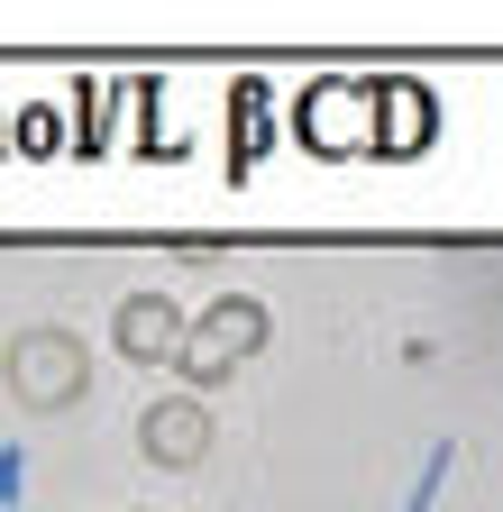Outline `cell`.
Instances as JSON below:
<instances>
[{
  "mask_svg": "<svg viewBox=\"0 0 503 512\" xmlns=\"http://www.w3.org/2000/svg\"><path fill=\"white\" fill-rule=\"evenodd\" d=\"M83 384H92L83 339H65V330H28V339H10V394H19L28 412H65V403H83Z\"/></svg>",
  "mask_w": 503,
  "mask_h": 512,
  "instance_id": "1",
  "label": "cell"
},
{
  "mask_svg": "<svg viewBox=\"0 0 503 512\" xmlns=\"http://www.w3.org/2000/svg\"><path fill=\"white\" fill-rule=\"evenodd\" d=\"M266 348V302L257 293H229V302H211L202 311V330H183V375H193V384H220L238 357H257Z\"/></svg>",
  "mask_w": 503,
  "mask_h": 512,
  "instance_id": "2",
  "label": "cell"
},
{
  "mask_svg": "<svg viewBox=\"0 0 503 512\" xmlns=\"http://www.w3.org/2000/svg\"><path fill=\"white\" fill-rule=\"evenodd\" d=\"M110 339H119V357H138V366H174L183 357V311L165 293H129L110 311Z\"/></svg>",
  "mask_w": 503,
  "mask_h": 512,
  "instance_id": "3",
  "label": "cell"
},
{
  "mask_svg": "<svg viewBox=\"0 0 503 512\" xmlns=\"http://www.w3.org/2000/svg\"><path fill=\"white\" fill-rule=\"evenodd\" d=\"M138 439L156 467H202L211 458V412L202 403H147L138 412Z\"/></svg>",
  "mask_w": 503,
  "mask_h": 512,
  "instance_id": "4",
  "label": "cell"
},
{
  "mask_svg": "<svg viewBox=\"0 0 503 512\" xmlns=\"http://www.w3.org/2000/svg\"><path fill=\"white\" fill-rule=\"evenodd\" d=\"M375 110L394 119V128H385V147L412 156V147L430 138V92H421V83H375Z\"/></svg>",
  "mask_w": 503,
  "mask_h": 512,
  "instance_id": "5",
  "label": "cell"
},
{
  "mask_svg": "<svg viewBox=\"0 0 503 512\" xmlns=\"http://www.w3.org/2000/svg\"><path fill=\"white\" fill-rule=\"evenodd\" d=\"M348 101H357L348 83H321V92L302 101V128H311V147H348V128H339V119H348Z\"/></svg>",
  "mask_w": 503,
  "mask_h": 512,
  "instance_id": "6",
  "label": "cell"
}]
</instances>
